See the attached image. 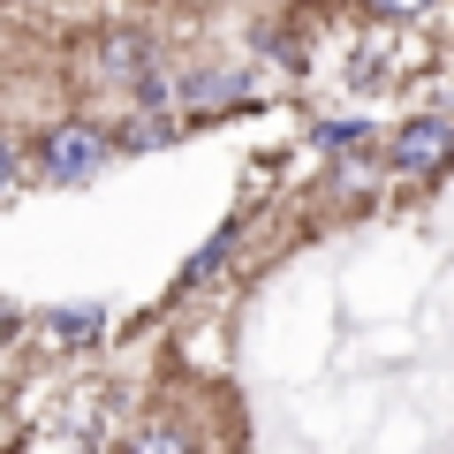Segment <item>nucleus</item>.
<instances>
[{
	"label": "nucleus",
	"instance_id": "f257e3e1",
	"mask_svg": "<svg viewBox=\"0 0 454 454\" xmlns=\"http://www.w3.org/2000/svg\"><path fill=\"white\" fill-rule=\"evenodd\" d=\"M106 137L91 129V121H61V129L38 137V175L46 182H91L98 167H106Z\"/></svg>",
	"mask_w": 454,
	"mask_h": 454
},
{
	"label": "nucleus",
	"instance_id": "f03ea898",
	"mask_svg": "<svg viewBox=\"0 0 454 454\" xmlns=\"http://www.w3.org/2000/svg\"><path fill=\"white\" fill-rule=\"evenodd\" d=\"M387 160H394V175H409V182L439 175V167L454 160V121H439V114H424V121H409V129H402V137L387 145Z\"/></svg>",
	"mask_w": 454,
	"mask_h": 454
},
{
	"label": "nucleus",
	"instance_id": "7ed1b4c3",
	"mask_svg": "<svg viewBox=\"0 0 454 454\" xmlns=\"http://www.w3.org/2000/svg\"><path fill=\"white\" fill-rule=\"evenodd\" d=\"M145 68H152V46L137 31L98 38V53H91V83H129V76H145Z\"/></svg>",
	"mask_w": 454,
	"mask_h": 454
},
{
	"label": "nucleus",
	"instance_id": "20e7f679",
	"mask_svg": "<svg viewBox=\"0 0 454 454\" xmlns=\"http://www.w3.org/2000/svg\"><path fill=\"white\" fill-rule=\"evenodd\" d=\"M235 98H243V76H227V68H205L190 83V106H235Z\"/></svg>",
	"mask_w": 454,
	"mask_h": 454
},
{
	"label": "nucleus",
	"instance_id": "39448f33",
	"mask_svg": "<svg viewBox=\"0 0 454 454\" xmlns=\"http://www.w3.org/2000/svg\"><path fill=\"white\" fill-rule=\"evenodd\" d=\"M98 325H106V310H98V303H68V310H53V333H61V340H98Z\"/></svg>",
	"mask_w": 454,
	"mask_h": 454
},
{
	"label": "nucleus",
	"instance_id": "423d86ee",
	"mask_svg": "<svg viewBox=\"0 0 454 454\" xmlns=\"http://www.w3.org/2000/svg\"><path fill=\"white\" fill-rule=\"evenodd\" d=\"M167 137H175V121H167V114H152V106H137V121H129V137H121V145L152 152V145H167Z\"/></svg>",
	"mask_w": 454,
	"mask_h": 454
},
{
	"label": "nucleus",
	"instance_id": "0eeeda50",
	"mask_svg": "<svg viewBox=\"0 0 454 454\" xmlns=\"http://www.w3.org/2000/svg\"><path fill=\"white\" fill-rule=\"evenodd\" d=\"M227 250H235V235H212V243L197 250V265H190V273H182V288H205V280H212V273H220V265H227Z\"/></svg>",
	"mask_w": 454,
	"mask_h": 454
},
{
	"label": "nucleus",
	"instance_id": "6e6552de",
	"mask_svg": "<svg viewBox=\"0 0 454 454\" xmlns=\"http://www.w3.org/2000/svg\"><path fill=\"white\" fill-rule=\"evenodd\" d=\"M129 454H190V439H182L175 424H145V432L129 439Z\"/></svg>",
	"mask_w": 454,
	"mask_h": 454
},
{
	"label": "nucleus",
	"instance_id": "1a4fd4ad",
	"mask_svg": "<svg viewBox=\"0 0 454 454\" xmlns=\"http://www.w3.org/2000/svg\"><path fill=\"white\" fill-rule=\"evenodd\" d=\"M364 137H372L364 121H318V145H325V152H356Z\"/></svg>",
	"mask_w": 454,
	"mask_h": 454
},
{
	"label": "nucleus",
	"instance_id": "9d476101",
	"mask_svg": "<svg viewBox=\"0 0 454 454\" xmlns=\"http://www.w3.org/2000/svg\"><path fill=\"white\" fill-rule=\"evenodd\" d=\"M432 0H372V16H387V23H409V16H424Z\"/></svg>",
	"mask_w": 454,
	"mask_h": 454
},
{
	"label": "nucleus",
	"instance_id": "9b49d317",
	"mask_svg": "<svg viewBox=\"0 0 454 454\" xmlns=\"http://www.w3.org/2000/svg\"><path fill=\"white\" fill-rule=\"evenodd\" d=\"M16 190V152H8V137H0V197Z\"/></svg>",
	"mask_w": 454,
	"mask_h": 454
},
{
	"label": "nucleus",
	"instance_id": "f8f14e48",
	"mask_svg": "<svg viewBox=\"0 0 454 454\" xmlns=\"http://www.w3.org/2000/svg\"><path fill=\"white\" fill-rule=\"evenodd\" d=\"M0 333H8V310H0Z\"/></svg>",
	"mask_w": 454,
	"mask_h": 454
}]
</instances>
